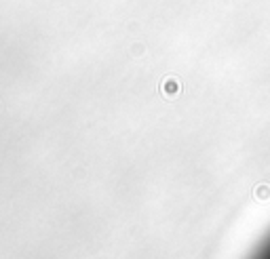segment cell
Masks as SVG:
<instances>
[{"instance_id":"6da1fadb","label":"cell","mask_w":270,"mask_h":259,"mask_svg":"<svg viewBox=\"0 0 270 259\" xmlns=\"http://www.w3.org/2000/svg\"><path fill=\"white\" fill-rule=\"evenodd\" d=\"M249 259H270V234H268L264 240H262L260 246L255 249V253Z\"/></svg>"}]
</instances>
